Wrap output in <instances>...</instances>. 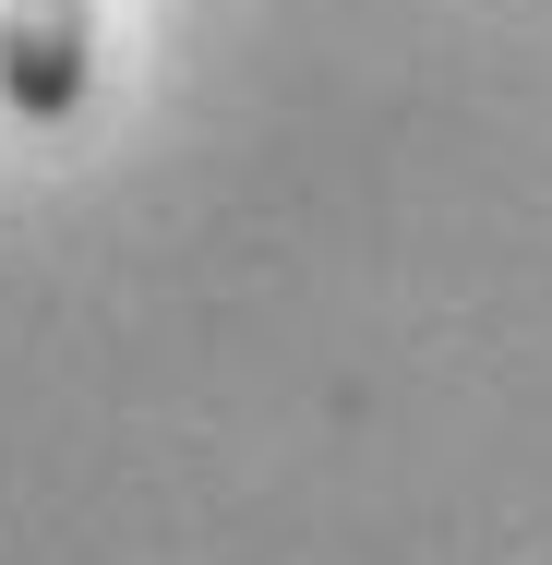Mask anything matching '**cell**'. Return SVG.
I'll return each instance as SVG.
<instances>
[{
    "label": "cell",
    "instance_id": "cell-1",
    "mask_svg": "<svg viewBox=\"0 0 552 565\" xmlns=\"http://www.w3.org/2000/svg\"><path fill=\"white\" fill-rule=\"evenodd\" d=\"M85 61H97V0H0V97L24 120L85 109Z\"/></svg>",
    "mask_w": 552,
    "mask_h": 565
}]
</instances>
